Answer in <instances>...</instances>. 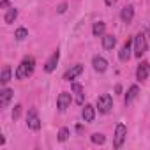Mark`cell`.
Here are the masks:
<instances>
[{"label": "cell", "mask_w": 150, "mask_h": 150, "mask_svg": "<svg viewBox=\"0 0 150 150\" xmlns=\"http://www.w3.org/2000/svg\"><path fill=\"white\" fill-rule=\"evenodd\" d=\"M34 67H35V58H34V57H25V58L20 62L18 69H16V80H25V78H28L30 74L34 72Z\"/></svg>", "instance_id": "1"}, {"label": "cell", "mask_w": 150, "mask_h": 150, "mask_svg": "<svg viewBox=\"0 0 150 150\" xmlns=\"http://www.w3.org/2000/svg\"><path fill=\"white\" fill-rule=\"evenodd\" d=\"M146 51V35L143 32H139L136 37H134V55L138 58H141Z\"/></svg>", "instance_id": "2"}, {"label": "cell", "mask_w": 150, "mask_h": 150, "mask_svg": "<svg viewBox=\"0 0 150 150\" xmlns=\"http://www.w3.org/2000/svg\"><path fill=\"white\" fill-rule=\"evenodd\" d=\"M127 138V127L124 124H117V129H115V138H113V146L115 148H120L124 145Z\"/></svg>", "instance_id": "3"}, {"label": "cell", "mask_w": 150, "mask_h": 150, "mask_svg": "<svg viewBox=\"0 0 150 150\" xmlns=\"http://www.w3.org/2000/svg\"><path fill=\"white\" fill-rule=\"evenodd\" d=\"M97 108H99L101 113H110L111 108H113V99H111V96H110V94L99 96V97H97Z\"/></svg>", "instance_id": "4"}, {"label": "cell", "mask_w": 150, "mask_h": 150, "mask_svg": "<svg viewBox=\"0 0 150 150\" xmlns=\"http://www.w3.org/2000/svg\"><path fill=\"white\" fill-rule=\"evenodd\" d=\"M27 125L30 127V129H34V131H39L41 129V118H39V115H37V110H28V113H27Z\"/></svg>", "instance_id": "5"}, {"label": "cell", "mask_w": 150, "mask_h": 150, "mask_svg": "<svg viewBox=\"0 0 150 150\" xmlns=\"http://www.w3.org/2000/svg\"><path fill=\"white\" fill-rule=\"evenodd\" d=\"M71 101H72V96L69 92H62L57 97V108H58V111H65L71 106Z\"/></svg>", "instance_id": "6"}, {"label": "cell", "mask_w": 150, "mask_h": 150, "mask_svg": "<svg viewBox=\"0 0 150 150\" xmlns=\"http://www.w3.org/2000/svg\"><path fill=\"white\" fill-rule=\"evenodd\" d=\"M81 72H83V65H81V64H76V65H72V67L64 74V80H65V81H72V80H76Z\"/></svg>", "instance_id": "7"}, {"label": "cell", "mask_w": 150, "mask_h": 150, "mask_svg": "<svg viewBox=\"0 0 150 150\" xmlns=\"http://www.w3.org/2000/svg\"><path fill=\"white\" fill-rule=\"evenodd\" d=\"M148 72H150L148 62H141V64L138 65V69H136V80H138V81H145V80L148 78Z\"/></svg>", "instance_id": "8"}, {"label": "cell", "mask_w": 150, "mask_h": 150, "mask_svg": "<svg viewBox=\"0 0 150 150\" xmlns=\"http://www.w3.org/2000/svg\"><path fill=\"white\" fill-rule=\"evenodd\" d=\"M58 60H60V51L55 50L53 55L48 58V62H46V65H44V71H46V72H53L55 67H57V64H58Z\"/></svg>", "instance_id": "9"}, {"label": "cell", "mask_w": 150, "mask_h": 150, "mask_svg": "<svg viewBox=\"0 0 150 150\" xmlns=\"http://www.w3.org/2000/svg\"><path fill=\"white\" fill-rule=\"evenodd\" d=\"M13 96H14V92L11 90V88H2L0 90V106L2 108H7V104L11 103V99H13Z\"/></svg>", "instance_id": "10"}, {"label": "cell", "mask_w": 150, "mask_h": 150, "mask_svg": "<svg viewBox=\"0 0 150 150\" xmlns=\"http://www.w3.org/2000/svg\"><path fill=\"white\" fill-rule=\"evenodd\" d=\"M131 41L127 39L124 44H122V48H120V51H118V58L122 60V62H127L129 58H131Z\"/></svg>", "instance_id": "11"}, {"label": "cell", "mask_w": 150, "mask_h": 150, "mask_svg": "<svg viewBox=\"0 0 150 150\" xmlns=\"http://www.w3.org/2000/svg\"><path fill=\"white\" fill-rule=\"evenodd\" d=\"M92 65H94V69H96L97 72H104V71L108 69L106 58H103V57H99V55H96V57L92 58Z\"/></svg>", "instance_id": "12"}, {"label": "cell", "mask_w": 150, "mask_h": 150, "mask_svg": "<svg viewBox=\"0 0 150 150\" xmlns=\"http://www.w3.org/2000/svg\"><path fill=\"white\" fill-rule=\"evenodd\" d=\"M71 88H72L74 94H76V103L83 106V103H85V92H83V87H81L80 83H72Z\"/></svg>", "instance_id": "13"}, {"label": "cell", "mask_w": 150, "mask_h": 150, "mask_svg": "<svg viewBox=\"0 0 150 150\" xmlns=\"http://www.w3.org/2000/svg\"><path fill=\"white\" fill-rule=\"evenodd\" d=\"M120 18H122L124 23H131L132 18H134V7L132 6H125L122 9V13H120Z\"/></svg>", "instance_id": "14"}, {"label": "cell", "mask_w": 150, "mask_h": 150, "mask_svg": "<svg viewBox=\"0 0 150 150\" xmlns=\"http://www.w3.org/2000/svg\"><path fill=\"white\" fill-rule=\"evenodd\" d=\"M117 44V37L111 35V34H104L103 35V48L104 50H113Z\"/></svg>", "instance_id": "15"}, {"label": "cell", "mask_w": 150, "mask_h": 150, "mask_svg": "<svg viewBox=\"0 0 150 150\" xmlns=\"http://www.w3.org/2000/svg\"><path fill=\"white\" fill-rule=\"evenodd\" d=\"M81 117H83L85 122H92L94 117H96V110H94V106H92V104H85V108H83V111H81Z\"/></svg>", "instance_id": "16"}, {"label": "cell", "mask_w": 150, "mask_h": 150, "mask_svg": "<svg viewBox=\"0 0 150 150\" xmlns=\"http://www.w3.org/2000/svg\"><path fill=\"white\" fill-rule=\"evenodd\" d=\"M138 94H139V88H138L136 85H132V87L129 88V92L125 94V104H131V103L138 97Z\"/></svg>", "instance_id": "17"}, {"label": "cell", "mask_w": 150, "mask_h": 150, "mask_svg": "<svg viewBox=\"0 0 150 150\" xmlns=\"http://www.w3.org/2000/svg\"><path fill=\"white\" fill-rule=\"evenodd\" d=\"M11 80V67L9 65H4L2 69V76H0V83H2V87H6Z\"/></svg>", "instance_id": "18"}, {"label": "cell", "mask_w": 150, "mask_h": 150, "mask_svg": "<svg viewBox=\"0 0 150 150\" xmlns=\"http://www.w3.org/2000/svg\"><path fill=\"white\" fill-rule=\"evenodd\" d=\"M104 30H106L104 21H96V23H94V27H92L94 35H104Z\"/></svg>", "instance_id": "19"}, {"label": "cell", "mask_w": 150, "mask_h": 150, "mask_svg": "<svg viewBox=\"0 0 150 150\" xmlns=\"http://www.w3.org/2000/svg\"><path fill=\"white\" fill-rule=\"evenodd\" d=\"M16 18H18V9H9V11L6 13V16H4V21H6L7 25H11Z\"/></svg>", "instance_id": "20"}, {"label": "cell", "mask_w": 150, "mask_h": 150, "mask_svg": "<svg viewBox=\"0 0 150 150\" xmlns=\"http://www.w3.org/2000/svg\"><path fill=\"white\" fill-rule=\"evenodd\" d=\"M14 37H16L18 41H23L25 37H28V30H27V28H23V27H20V28L14 32Z\"/></svg>", "instance_id": "21"}, {"label": "cell", "mask_w": 150, "mask_h": 150, "mask_svg": "<svg viewBox=\"0 0 150 150\" xmlns=\"http://www.w3.org/2000/svg\"><path fill=\"white\" fill-rule=\"evenodd\" d=\"M106 141V138H104V134H99V132H96V134H92V143H96V145H103Z\"/></svg>", "instance_id": "22"}, {"label": "cell", "mask_w": 150, "mask_h": 150, "mask_svg": "<svg viewBox=\"0 0 150 150\" xmlns=\"http://www.w3.org/2000/svg\"><path fill=\"white\" fill-rule=\"evenodd\" d=\"M67 138H69V129L67 127H62L58 131V141H65Z\"/></svg>", "instance_id": "23"}, {"label": "cell", "mask_w": 150, "mask_h": 150, "mask_svg": "<svg viewBox=\"0 0 150 150\" xmlns=\"http://www.w3.org/2000/svg\"><path fill=\"white\" fill-rule=\"evenodd\" d=\"M20 113H21V106H20V104H18V106H16V108H14V111H13V118H14V120H16V118H18V117H20Z\"/></svg>", "instance_id": "24"}, {"label": "cell", "mask_w": 150, "mask_h": 150, "mask_svg": "<svg viewBox=\"0 0 150 150\" xmlns=\"http://www.w3.org/2000/svg\"><path fill=\"white\" fill-rule=\"evenodd\" d=\"M65 9H67V4H65V2H64V4H60V6L57 7V11H58L60 14H62V13H65Z\"/></svg>", "instance_id": "25"}, {"label": "cell", "mask_w": 150, "mask_h": 150, "mask_svg": "<svg viewBox=\"0 0 150 150\" xmlns=\"http://www.w3.org/2000/svg\"><path fill=\"white\" fill-rule=\"evenodd\" d=\"M9 6V0H2V2H0V7H7Z\"/></svg>", "instance_id": "26"}, {"label": "cell", "mask_w": 150, "mask_h": 150, "mask_svg": "<svg viewBox=\"0 0 150 150\" xmlns=\"http://www.w3.org/2000/svg\"><path fill=\"white\" fill-rule=\"evenodd\" d=\"M106 2V6H113V4H117V0H104Z\"/></svg>", "instance_id": "27"}, {"label": "cell", "mask_w": 150, "mask_h": 150, "mask_svg": "<svg viewBox=\"0 0 150 150\" xmlns=\"http://www.w3.org/2000/svg\"><path fill=\"white\" fill-rule=\"evenodd\" d=\"M115 92H117V94H120V92H122V87H120V85H117V87H115Z\"/></svg>", "instance_id": "28"}]
</instances>
